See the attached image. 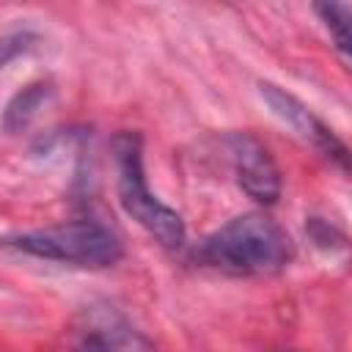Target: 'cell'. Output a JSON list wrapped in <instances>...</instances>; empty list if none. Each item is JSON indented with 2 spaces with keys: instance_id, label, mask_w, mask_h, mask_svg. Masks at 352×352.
<instances>
[{
  "instance_id": "cell-5",
  "label": "cell",
  "mask_w": 352,
  "mask_h": 352,
  "mask_svg": "<svg viewBox=\"0 0 352 352\" xmlns=\"http://www.w3.org/2000/svg\"><path fill=\"white\" fill-rule=\"evenodd\" d=\"M236 184L256 204H275L280 198V170L270 154V148L250 132H231L226 138Z\"/></svg>"
},
{
  "instance_id": "cell-7",
  "label": "cell",
  "mask_w": 352,
  "mask_h": 352,
  "mask_svg": "<svg viewBox=\"0 0 352 352\" xmlns=\"http://www.w3.org/2000/svg\"><path fill=\"white\" fill-rule=\"evenodd\" d=\"M52 99V85L47 80H38V82H30L25 85L22 91H16L11 96V102L6 104L3 110V118H0V126L3 132L14 135V132H22L36 116L38 110H44V104Z\"/></svg>"
},
{
  "instance_id": "cell-2",
  "label": "cell",
  "mask_w": 352,
  "mask_h": 352,
  "mask_svg": "<svg viewBox=\"0 0 352 352\" xmlns=\"http://www.w3.org/2000/svg\"><path fill=\"white\" fill-rule=\"evenodd\" d=\"M6 248L74 267H113L124 256V245L116 231L96 220H72L47 228L19 231L3 239Z\"/></svg>"
},
{
  "instance_id": "cell-3",
  "label": "cell",
  "mask_w": 352,
  "mask_h": 352,
  "mask_svg": "<svg viewBox=\"0 0 352 352\" xmlns=\"http://www.w3.org/2000/svg\"><path fill=\"white\" fill-rule=\"evenodd\" d=\"M113 151H116V168H118V201L124 206V212L140 226L146 228L162 248H182L187 239V228L184 220L176 209L165 206L146 184V173H143V143L140 135L135 132H121L113 140Z\"/></svg>"
},
{
  "instance_id": "cell-9",
  "label": "cell",
  "mask_w": 352,
  "mask_h": 352,
  "mask_svg": "<svg viewBox=\"0 0 352 352\" xmlns=\"http://www.w3.org/2000/svg\"><path fill=\"white\" fill-rule=\"evenodd\" d=\"M36 36L30 30H14V33H6L0 36V72L6 69V63H11L16 55L28 52L33 47Z\"/></svg>"
},
{
  "instance_id": "cell-8",
  "label": "cell",
  "mask_w": 352,
  "mask_h": 352,
  "mask_svg": "<svg viewBox=\"0 0 352 352\" xmlns=\"http://www.w3.org/2000/svg\"><path fill=\"white\" fill-rule=\"evenodd\" d=\"M316 16L324 22L341 58H349V11L344 0H314Z\"/></svg>"
},
{
  "instance_id": "cell-1",
  "label": "cell",
  "mask_w": 352,
  "mask_h": 352,
  "mask_svg": "<svg viewBox=\"0 0 352 352\" xmlns=\"http://www.w3.org/2000/svg\"><path fill=\"white\" fill-rule=\"evenodd\" d=\"M192 256L231 275H267L294 258V242L272 217L248 212L204 236Z\"/></svg>"
},
{
  "instance_id": "cell-6",
  "label": "cell",
  "mask_w": 352,
  "mask_h": 352,
  "mask_svg": "<svg viewBox=\"0 0 352 352\" xmlns=\"http://www.w3.org/2000/svg\"><path fill=\"white\" fill-rule=\"evenodd\" d=\"M74 346L82 349H148L151 341L110 302L85 305L74 322Z\"/></svg>"
},
{
  "instance_id": "cell-4",
  "label": "cell",
  "mask_w": 352,
  "mask_h": 352,
  "mask_svg": "<svg viewBox=\"0 0 352 352\" xmlns=\"http://www.w3.org/2000/svg\"><path fill=\"white\" fill-rule=\"evenodd\" d=\"M258 96L264 99V104L270 107V113L278 121H283L297 138H302L316 151H322L327 160H336L341 170H346V146L336 138V132L319 116H314V110L308 104H302L294 94L283 91L275 82H267V80L258 82Z\"/></svg>"
}]
</instances>
